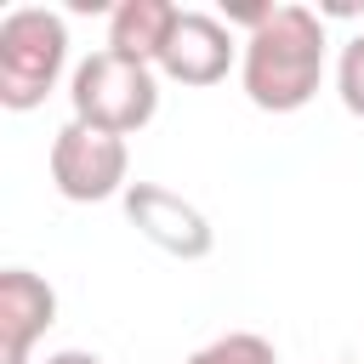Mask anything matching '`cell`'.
Wrapping results in <instances>:
<instances>
[{
	"label": "cell",
	"mask_w": 364,
	"mask_h": 364,
	"mask_svg": "<svg viewBox=\"0 0 364 364\" xmlns=\"http://www.w3.org/2000/svg\"><path fill=\"white\" fill-rule=\"evenodd\" d=\"M245 97L262 114H296L324 80V23L307 6H273L239 51Z\"/></svg>",
	"instance_id": "obj_1"
},
{
	"label": "cell",
	"mask_w": 364,
	"mask_h": 364,
	"mask_svg": "<svg viewBox=\"0 0 364 364\" xmlns=\"http://www.w3.org/2000/svg\"><path fill=\"white\" fill-rule=\"evenodd\" d=\"M68 102H74V119H80V125L131 136V131H142V125L159 114V80H154L148 63L119 57V51L102 46V51H91V57L74 68Z\"/></svg>",
	"instance_id": "obj_2"
},
{
	"label": "cell",
	"mask_w": 364,
	"mask_h": 364,
	"mask_svg": "<svg viewBox=\"0 0 364 364\" xmlns=\"http://www.w3.org/2000/svg\"><path fill=\"white\" fill-rule=\"evenodd\" d=\"M68 63V28L46 6H17L0 17V102L28 114L46 102Z\"/></svg>",
	"instance_id": "obj_3"
},
{
	"label": "cell",
	"mask_w": 364,
	"mask_h": 364,
	"mask_svg": "<svg viewBox=\"0 0 364 364\" xmlns=\"http://www.w3.org/2000/svg\"><path fill=\"white\" fill-rule=\"evenodd\" d=\"M131 176V154H125V136L114 131H97V125H80L68 119L57 136H51V182L63 199L74 205H97V199H125V182Z\"/></svg>",
	"instance_id": "obj_4"
},
{
	"label": "cell",
	"mask_w": 364,
	"mask_h": 364,
	"mask_svg": "<svg viewBox=\"0 0 364 364\" xmlns=\"http://www.w3.org/2000/svg\"><path fill=\"white\" fill-rule=\"evenodd\" d=\"M125 216L148 245H159L165 256H182V262H199L216 245V228L205 222V210L188 205L182 193L159 188V182H131L125 188Z\"/></svg>",
	"instance_id": "obj_5"
},
{
	"label": "cell",
	"mask_w": 364,
	"mask_h": 364,
	"mask_svg": "<svg viewBox=\"0 0 364 364\" xmlns=\"http://www.w3.org/2000/svg\"><path fill=\"white\" fill-rule=\"evenodd\" d=\"M239 51L245 46L233 40V28L222 17L182 11L176 28H171V40H165V51H159V74L176 80V85H216V80H228V68H233Z\"/></svg>",
	"instance_id": "obj_6"
},
{
	"label": "cell",
	"mask_w": 364,
	"mask_h": 364,
	"mask_svg": "<svg viewBox=\"0 0 364 364\" xmlns=\"http://www.w3.org/2000/svg\"><path fill=\"white\" fill-rule=\"evenodd\" d=\"M51 324H57V290L28 267H6L0 273V364H28L34 341Z\"/></svg>",
	"instance_id": "obj_7"
},
{
	"label": "cell",
	"mask_w": 364,
	"mask_h": 364,
	"mask_svg": "<svg viewBox=\"0 0 364 364\" xmlns=\"http://www.w3.org/2000/svg\"><path fill=\"white\" fill-rule=\"evenodd\" d=\"M176 17H182V11H176L171 0H119V6L108 11V51L159 68V51H165Z\"/></svg>",
	"instance_id": "obj_8"
},
{
	"label": "cell",
	"mask_w": 364,
	"mask_h": 364,
	"mask_svg": "<svg viewBox=\"0 0 364 364\" xmlns=\"http://www.w3.org/2000/svg\"><path fill=\"white\" fill-rule=\"evenodd\" d=\"M188 364H279V353H273V341L256 336V330H228V336L205 341Z\"/></svg>",
	"instance_id": "obj_9"
},
{
	"label": "cell",
	"mask_w": 364,
	"mask_h": 364,
	"mask_svg": "<svg viewBox=\"0 0 364 364\" xmlns=\"http://www.w3.org/2000/svg\"><path fill=\"white\" fill-rule=\"evenodd\" d=\"M336 91H341V108L364 119V34H353L341 46V63H336Z\"/></svg>",
	"instance_id": "obj_10"
},
{
	"label": "cell",
	"mask_w": 364,
	"mask_h": 364,
	"mask_svg": "<svg viewBox=\"0 0 364 364\" xmlns=\"http://www.w3.org/2000/svg\"><path fill=\"white\" fill-rule=\"evenodd\" d=\"M46 364H102L97 353H80V347H68V353H51Z\"/></svg>",
	"instance_id": "obj_11"
}]
</instances>
